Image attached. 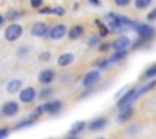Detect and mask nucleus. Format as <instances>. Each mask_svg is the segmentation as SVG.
Segmentation results:
<instances>
[{"instance_id": "16", "label": "nucleus", "mask_w": 156, "mask_h": 139, "mask_svg": "<svg viewBox=\"0 0 156 139\" xmlns=\"http://www.w3.org/2000/svg\"><path fill=\"white\" fill-rule=\"evenodd\" d=\"M7 91L10 92V94L20 92V91H22V81H20V79H14V81H10V82L7 84Z\"/></svg>"}, {"instance_id": "36", "label": "nucleus", "mask_w": 156, "mask_h": 139, "mask_svg": "<svg viewBox=\"0 0 156 139\" xmlns=\"http://www.w3.org/2000/svg\"><path fill=\"white\" fill-rule=\"evenodd\" d=\"M91 4H94V5H99V0H89Z\"/></svg>"}, {"instance_id": "10", "label": "nucleus", "mask_w": 156, "mask_h": 139, "mask_svg": "<svg viewBox=\"0 0 156 139\" xmlns=\"http://www.w3.org/2000/svg\"><path fill=\"white\" fill-rule=\"evenodd\" d=\"M42 107H44V111L49 112V114H57L62 109V102L61 101H47V102H44Z\"/></svg>"}, {"instance_id": "34", "label": "nucleus", "mask_w": 156, "mask_h": 139, "mask_svg": "<svg viewBox=\"0 0 156 139\" xmlns=\"http://www.w3.org/2000/svg\"><path fill=\"white\" fill-rule=\"evenodd\" d=\"M47 59H51V54H49V52H44V54H41V61H47Z\"/></svg>"}, {"instance_id": "6", "label": "nucleus", "mask_w": 156, "mask_h": 139, "mask_svg": "<svg viewBox=\"0 0 156 139\" xmlns=\"http://www.w3.org/2000/svg\"><path fill=\"white\" fill-rule=\"evenodd\" d=\"M19 97H20V102L29 104V102H34V101H35V97H37V92H35L34 87H24L20 92H19Z\"/></svg>"}, {"instance_id": "3", "label": "nucleus", "mask_w": 156, "mask_h": 139, "mask_svg": "<svg viewBox=\"0 0 156 139\" xmlns=\"http://www.w3.org/2000/svg\"><path fill=\"white\" fill-rule=\"evenodd\" d=\"M133 27H134L136 32H138L139 37L146 39V40H148V39H153V37H154V34H156V30L151 27V25H148V24H134Z\"/></svg>"}, {"instance_id": "14", "label": "nucleus", "mask_w": 156, "mask_h": 139, "mask_svg": "<svg viewBox=\"0 0 156 139\" xmlns=\"http://www.w3.org/2000/svg\"><path fill=\"white\" fill-rule=\"evenodd\" d=\"M74 62H76L74 54H62V55H59V59H57V64L61 65V67H69V65L74 64Z\"/></svg>"}, {"instance_id": "21", "label": "nucleus", "mask_w": 156, "mask_h": 139, "mask_svg": "<svg viewBox=\"0 0 156 139\" xmlns=\"http://www.w3.org/2000/svg\"><path fill=\"white\" fill-rule=\"evenodd\" d=\"M151 5V0H134V7L138 10H143V9H148Z\"/></svg>"}, {"instance_id": "20", "label": "nucleus", "mask_w": 156, "mask_h": 139, "mask_svg": "<svg viewBox=\"0 0 156 139\" xmlns=\"http://www.w3.org/2000/svg\"><path fill=\"white\" fill-rule=\"evenodd\" d=\"M96 25L99 27V35H101L102 39H104V37H108V35H109V29L106 27V25L102 24L101 20H96Z\"/></svg>"}, {"instance_id": "31", "label": "nucleus", "mask_w": 156, "mask_h": 139, "mask_svg": "<svg viewBox=\"0 0 156 139\" xmlns=\"http://www.w3.org/2000/svg\"><path fill=\"white\" fill-rule=\"evenodd\" d=\"M66 10L62 7H54V15H64Z\"/></svg>"}, {"instance_id": "27", "label": "nucleus", "mask_w": 156, "mask_h": 139, "mask_svg": "<svg viewBox=\"0 0 156 139\" xmlns=\"http://www.w3.org/2000/svg\"><path fill=\"white\" fill-rule=\"evenodd\" d=\"M96 64H98V67H99V69H106L109 64H111V62H109V59H108V61H98Z\"/></svg>"}, {"instance_id": "22", "label": "nucleus", "mask_w": 156, "mask_h": 139, "mask_svg": "<svg viewBox=\"0 0 156 139\" xmlns=\"http://www.w3.org/2000/svg\"><path fill=\"white\" fill-rule=\"evenodd\" d=\"M34 122H35V119H32V117H30L29 121H22V122H19V124L15 126V127H17V129H24V127H27V126H32Z\"/></svg>"}, {"instance_id": "28", "label": "nucleus", "mask_w": 156, "mask_h": 139, "mask_svg": "<svg viewBox=\"0 0 156 139\" xmlns=\"http://www.w3.org/2000/svg\"><path fill=\"white\" fill-rule=\"evenodd\" d=\"M52 92H54V91H52L51 87H49V89H44V91L41 92V97H42V99H45V97H49V96H51Z\"/></svg>"}, {"instance_id": "5", "label": "nucleus", "mask_w": 156, "mask_h": 139, "mask_svg": "<svg viewBox=\"0 0 156 139\" xmlns=\"http://www.w3.org/2000/svg\"><path fill=\"white\" fill-rule=\"evenodd\" d=\"M66 35H67V27H66L64 24H57V25H54V27H51V30H49V37H51L52 40H61Z\"/></svg>"}, {"instance_id": "19", "label": "nucleus", "mask_w": 156, "mask_h": 139, "mask_svg": "<svg viewBox=\"0 0 156 139\" xmlns=\"http://www.w3.org/2000/svg\"><path fill=\"white\" fill-rule=\"evenodd\" d=\"M143 77H144V79H154V77H156V64L149 65V67L144 71V74H143Z\"/></svg>"}, {"instance_id": "30", "label": "nucleus", "mask_w": 156, "mask_h": 139, "mask_svg": "<svg viewBox=\"0 0 156 139\" xmlns=\"http://www.w3.org/2000/svg\"><path fill=\"white\" fill-rule=\"evenodd\" d=\"M148 20H149V22H154V20H156V9L148 14Z\"/></svg>"}, {"instance_id": "33", "label": "nucleus", "mask_w": 156, "mask_h": 139, "mask_svg": "<svg viewBox=\"0 0 156 139\" xmlns=\"http://www.w3.org/2000/svg\"><path fill=\"white\" fill-rule=\"evenodd\" d=\"M41 14H54V9H51V7H45V9H41Z\"/></svg>"}, {"instance_id": "17", "label": "nucleus", "mask_w": 156, "mask_h": 139, "mask_svg": "<svg viewBox=\"0 0 156 139\" xmlns=\"http://www.w3.org/2000/svg\"><path fill=\"white\" fill-rule=\"evenodd\" d=\"M87 127V124H86V121H77L72 124L71 131H69V134H79V132H82L84 129Z\"/></svg>"}, {"instance_id": "15", "label": "nucleus", "mask_w": 156, "mask_h": 139, "mask_svg": "<svg viewBox=\"0 0 156 139\" xmlns=\"http://www.w3.org/2000/svg\"><path fill=\"white\" fill-rule=\"evenodd\" d=\"M82 34H84V29H82L81 25H74V27H71V29L67 30V37L71 39V40H76V39H79Z\"/></svg>"}, {"instance_id": "26", "label": "nucleus", "mask_w": 156, "mask_h": 139, "mask_svg": "<svg viewBox=\"0 0 156 139\" xmlns=\"http://www.w3.org/2000/svg\"><path fill=\"white\" fill-rule=\"evenodd\" d=\"M114 4L118 5V7H126V5L131 4V0H114Z\"/></svg>"}, {"instance_id": "32", "label": "nucleus", "mask_w": 156, "mask_h": 139, "mask_svg": "<svg viewBox=\"0 0 156 139\" xmlns=\"http://www.w3.org/2000/svg\"><path fill=\"white\" fill-rule=\"evenodd\" d=\"M109 47H112V45H109V44H101L98 47V50H101V52H106V50H109Z\"/></svg>"}, {"instance_id": "13", "label": "nucleus", "mask_w": 156, "mask_h": 139, "mask_svg": "<svg viewBox=\"0 0 156 139\" xmlns=\"http://www.w3.org/2000/svg\"><path fill=\"white\" fill-rule=\"evenodd\" d=\"M133 107H131V104L129 106H124V107H119V116H118V119L121 122H126V121H129L131 119V116H133Z\"/></svg>"}, {"instance_id": "1", "label": "nucleus", "mask_w": 156, "mask_h": 139, "mask_svg": "<svg viewBox=\"0 0 156 139\" xmlns=\"http://www.w3.org/2000/svg\"><path fill=\"white\" fill-rule=\"evenodd\" d=\"M24 34V29H22V25L19 24H10L7 29H5V39H7L9 42H14L17 40V39H20V35Z\"/></svg>"}, {"instance_id": "2", "label": "nucleus", "mask_w": 156, "mask_h": 139, "mask_svg": "<svg viewBox=\"0 0 156 139\" xmlns=\"http://www.w3.org/2000/svg\"><path fill=\"white\" fill-rule=\"evenodd\" d=\"M136 92H138V89H126L124 91V94L121 96V97L118 99V102H116V106H118V109L119 107H124V106H129L134 99H138V96H136Z\"/></svg>"}, {"instance_id": "35", "label": "nucleus", "mask_w": 156, "mask_h": 139, "mask_svg": "<svg viewBox=\"0 0 156 139\" xmlns=\"http://www.w3.org/2000/svg\"><path fill=\"white\" fill-rule=\"evenodd\" d=\"M67 139H79V137H77V134H69Z\"/></svg>"}, {"instance_id": "29", "label": "nucleus", "mask_w": 156, "mask_h": 139, "mask_svg": "<svg viewBox=\"0 0 156 139\" xmlns=\"http://www.w3.org/2000/svg\"><path fill=\"white\" fill-rule=\"evenodd\" d=\"M42 2H44V0H30V7L32 9H39L42 5Z\"/></svg>"}, {"instance_id": "24", "label": "nucleus", "mask_w": 156, "mask_h": 139, "mask_svg": "<svg viewBox=\"0 0 156 139\" xmlns=\"http://www.w3.org/2000/svg\"><path fill=\"white\" fill-rule=\"evenodd\" d=\"M101 39H102L101 35H94V37H91V39L87 40V45H91V47H92V45H98Z\"/></svg>"}, {"instance_id": "12", "label": "nucleus", "mask_w": 156, "mask_h": 139, "mask_svg": "<svg viewBox=\"0 0 156 139\" xmlns=\"http://www.w3.org/2000/svg\"><path fill=\"white\" fill-rule=\"evenodd\" d=\"M106 126H108V119L106 117H98L94 119V121L89 122V131L96 132V131H101V129H104Z\"/></svg>"}, {"instance_id": "39", "label": "nucleus", "mask_w": 156, "mask_h": 139, "mask_svg": "<svg viewBox=\"0 0 156 139\" xmlns=\"http://www.w3.org/2000/svg\"><path fill=\"white\" fill-rule=\"evenodd\" d=\"M0 112H2V111H0Z\"/></svg>"}, {"instance_id": "37", "label": "nucleus", "mask_w": 156, "mask_h": 139, "mask_svg": "<svg viewBox=\"0 0 156 139\" xmlns=\"http://www.w3.org/2000/svg\"><path fill=\"white\" fill-rule=\"evenodd\" d=\"M4 24V17H2V15H0V25Z\"/></svg>"}, {"instance_id": "4", "label": "nucleus", "mask_w": 156, "mask_h": 139, "mask_svg": "<svg viewBox=\"0 0 156 139\" xmlns=\"http://www.w3.org/2000/svg\"><path fill=\"white\" fill-rule=\"evenodd\" d=\"M49 30L51 29H49V25L45 22H35L30 29V34L34 37H49Z\"/></svg>"}, {"instance_id": "18", "label": "nucleus", "mask_w": 156, "mask_h": 139, "mask_svg": "<svg viewBox=\"0 0 156 139\" xmlns=\"http://www.w3.org/2000/svg\"><path fill=\"white\" fill-rule=\"evenodd\" d=\"M126 55H128V50H114V54L111 55L109 62H111V64H116V62H121L122 59H126Z\"/></svg>"}, {"instance_id": "9", "label": "nucleus", "mask_w": 156, "mask_h": 139, "mask_svg": "<svg viewBox=\"0 0 156 139\" xmlns=\"http://www.w3.org/2000/svg\"><path fill=\"white\" fill-rule=\"evenodd\" d=\"M129 45H131V40H129L128 37H124V35L118 37L112 42V49H114V50H128Z\"/></svg>"}, {"instance_id": "8", "label": "nucleus", "mask_w": 156, "mask_h": 139, "mask_svg": "<svg viewBox=\"0 0 156 139\" xmlns=\"http://www.w3.org/2000/svg\"><path fill=\"white\" fill-rule=\"evenodd\" d=\"M99 77H101V75H99V71L87 72V74L84 75V79H82V85H84V87H92V85L99 81Z\"/></svg>"}, {"instance_id": "11", "label": "nucleus", "mask_w": 156, "mask_h": 139, "mask_svg": "<svg viewBox=\"0 0 156 139\" xmlns=\"http://www.w3.org/2000/svg\"><path fill=\"white\" fill-rule=\"evenodd\" d=\"M54 79H55V72L52 71V69H44V71L39 74V82H41V84L47 85V84H51Z\"/></svg>"}, {"instance_id": "38", "label": "nucleus", "mask_w": 156, "mask_h": 139, "mask_svg": "<svg viewBox=\"0 0 156 139\" xmlns=\"http://www.w3.org/2000/svg\"><path fill=\"white\" fill-rule=\"evenodd\" d=\"M101 139H104V137H101Z\"/></svg>"}, {"instance_id": "25", "label": "nucleus", "mask_w": 156, "mask_h": 139, "mask_svg": "<svg viewBox=\"0 0 156 139\" xmlns=\"http://www.w3.org/2000/svg\"><path fill=\"white\" fill-rule=\"evenodd\" d=\"M9 134H10V131H9V127H0V139H5V137H9Z\"/></svg>"}, {"instance_id": "7", "label": "nucleus", "mask_w": 156, "mask_h": 139, "mask_svg": "<svg viewBox=\"0 0 156 139\" xmlns=\"http://www.w3.org/2000/svg\"><path fill=\"white\" fill-rule=\"evenodd\" d=\"M17 112H19V104L15 101H9L2 106V116H5V117H12Z\"/></svg>"}, {"instance_id": "23", "label": "nucleus", "mask_w": 156, "mask_h": 139, "mask_svg": "<svg viewBox=\"0 0 156 139\" xmlns=\"http://www.w3.org/2000/svg\"><path fill=\"white\" fill-rule=\"evenodd\" d=\"M42 112H44V107H42V106H41V107H37V109H34V111H32V112H30V117H32V119H37V117H39V116H41V114H42Z\"/></svg>"}]
</instances>
